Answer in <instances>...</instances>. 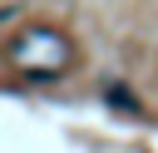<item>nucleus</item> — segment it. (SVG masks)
<instances>
[{"instance_id":"f257e3e1","label":"nucleus","mask_w":158,"mask_h":153,"mask_svg":"<svg viewBox=\"0 0 158 153\" xmlns=\"http://www.w3.org/2000/svg\"><path fill=\"white\" fill-rule=\"evenodd\" d=\"M104 99H109L114 109H123V114H143V104H138L128 89H118V84H109V89H104Z\"/></svg>"}]
</instances>
